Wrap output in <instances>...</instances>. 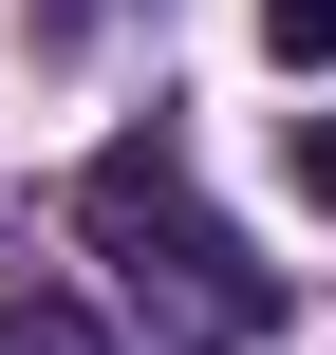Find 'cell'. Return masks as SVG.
Listing matches in <instances>:
<instances>
[{"label":"cell","mask_w":336,"mask_h":355,"mask_svg":"<svg viewBox=\"0 0 336 355\" xmlns=\"http://www.w3.org/2000/svg\"><path fill=\"white\" fill-rule=\"evenodd\" d=\"M37 37H94V0H37Z\"/></svg>","instance_id":"5b68a950"},{"label":"cell","mask_w":336,"mask_h":355,"mask_svg":"<svg viewBox=\"0 0 336 355\" xmlns=\"http://www.w3.org/2000/svg\"><path fill=\"white\" fill-rule=\"evenodd\" d=\"M75 243L112 262V300L168 355H262L281 337V262H243V225H206V187H187L168 131H112L75 168Z\"/></svg>","instance_id":"6da1fadb"},{"label":"cell","mask_w":336,"mask_h":355,"mask_svg":"<svg viewBox=\"0 0 336 355\" xmlns=\"http://www.w3.org/2000/svg\"><path fill=\"white\" fill-rule=\"evenodd\" d=\"M0 355H112L94 300H0Z\"/></svg>","instance_id":"7a4b0ae2"},{"label":"cell","mask_w":336,"mask_h":355,"mask_svg":"<svg viewBox=\"0 0 336 355\" xmlns=\"http://www.w3.org/2000/svg\"><path fill=\"white\" fill-rule=\"evenodd\" d=\"M299 187H318V206H336V112H318V131H299Z\"/></svg>","instance_id":"277c9868"},{"label":"cell","mask_w":336,"mask_h":355,"mask_svg":"<svg viewBox=\"0 0 336 355\" xmlns=\"http://www.w3.org/2000/svg\"><path fill=\"white\" fill-rule=\"evenodd\" d=\"M262 37H281V75H299V56H336V0H262Z\"/></svg>","instance_id":"3957f363"}]
</instances>
